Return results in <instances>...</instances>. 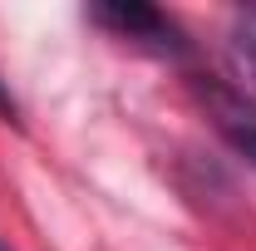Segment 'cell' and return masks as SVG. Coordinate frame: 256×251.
<instances>
[{"mask_svg": "<svg viewBox=\"0 0 256 251\" xmlns=\"http://www.w3.org/2000/svg\"><path fill=\"white\" fill-rule=\"evenodd\" d=\"M89 20H98L104 30L124 34V40L153 44V50H162V54H188L182 30L162 15L158 5H143V0H104V5H89Z\"/></svg>", "mask_w": 256, "mask_h": 251, "instance_id": "cell-1", "label": "cell"}, {"mask_svg": "<svg viewBox=\"0 0 256 251\" xmlns=\"http://www.w3.org/2000/svg\"><path fill=\"white\" fill-rule=\"evenodd\" d=\"M202 98L217 108L222 138L256 168V108L246 104V94H232V89H222V84H202Z\"/></svg>", "mask_w": 256, "mask_h": 251, "instance_id": "cell-2", "label": "cell"}, {"mask_svg": "<svg viewBox=\"0 0 256 251\" xmlns=\"http://www.w3.org/2000/svg\"><path fill=\"white\" fill-rule=\"evenodd\" d=\"M226 54H232V69H236L242 89H246V84L256 89V34L252 30H236V34H232V44H226Z\"/></svg>", "mask_w": 256, "mask_h": 251, "instance_id": "cell-3", "label": "cell"}, {"mask_svg": "<svg viewBox=\"0 0 256 251\" xmlns=\"http://www.w3.org/2000/svg\"><path fill=\"white\" fill-rule=\"evenodd\" d=\"M0 114H5L10 124H15V114H20V108H15V98H10V89H5V84H0Z\"/></svg>", "mask_w": 256, "mask_h": 251, "instance_id": "cell-4", "label": "cell"}, {"mask_svg": "<svg viewBox=\"0 0 256 251\" xmlns=\"http://www.w3.org/2000/svg\"><path fill=\"white\" fill-rule=\"evenodd\" d=\"M0 251H10V246H5V242H0Z\"/></svg>", "mask_w": 256, "mask_h": 251, "instance_id": "cell-5", "label": "cell"}]
</instances>
